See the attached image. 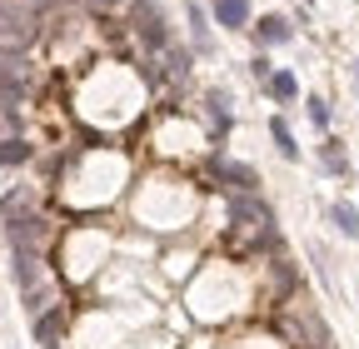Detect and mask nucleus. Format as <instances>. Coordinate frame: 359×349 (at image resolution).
<instances>
[{
	"label": "nucleus",
	"instance_id": "1",
	"mask_svg": "<svg viewBox=\"0 0 359 349\" xmlns=\"http://www.w3.org/2000/svg\"><path fill=\"white\" fill-rule=\"evenodd\" d=\"M130 30H135V40H140L150 55H160L175 40V30H170V20H165V11L155 6V0H135L130 6Z\"/></svg>",
	"mask_w": 359,
	"mask_h": 349
},
{
	"label": "nucleus",
	"instance_id": "2",
	"mask_svg": "<svg viewBox=\"0 0 359 349\" xmlns=\"http://www.w3.org/2000/svg\"><path fill=\"white\" fill-rule=\"evenodd\" d=\"M40 11L30 6V0H0V40H11V46H30V40L40 35Z\"/></svg>",
	"mask_w": 359,
	"mask_h": 349
},
{
	"label": "nucleus",
	"instance_id": "3",
	"mask_svg": "<svg viewBox=\"0 0 359 349\" xmlns=\"http://www.w3.org/2000/svg\"><path fill=\"white\" fill-rule=\"evenodd\" d=\"M6 225V245L11 249H25V254H45L50 245V220L35 210V214H20V220H0Z\"/></svg>",
	"mask_w": 359,
	"mask_h": 349
},
{
	"label": "nucleus",
	"instance_id": "4",
	"mask_svg": "<svg viewBox=\"0 0 359 349\" xmlns=\"http://www.w3.org/2000/svg\"><path fill=\"white\" fill-rule=\"evenodd\" d=\"M205 170H210V180H215V185H224L230 195H235V190H259V170H255V165H245V160L219 155V150L205 160Z\"/></svg>",
	"mask_w": 359,
	"mask_h": 349
},
{
	"label": "nucleus",
	"instance_id": "5",
	"mask_svg": "<svg viewBox=\"0 0 359 349\" xmlns=\"http://www.w3.org/2000/svg\"><path fill=\"white\" fill-rule=\"evenodd\" d=\"M250 35H255V46H259V50H280V46H290V40H294V20L269 11V15L250 20Z\"/></svg>",
	"mask_w": 359,
	"mask_h": 349
},
{
	"label": "nucleus",
	"instance_id": "6",
	"mask_svg": "<svg viewBox=\"0 0 359 349\" xmlns=\"http://www.w3.org/2000/svg\"><path fill=\"white\" fill-rule=\"evenodd\" d=\"M185 25H190V50L210 60L219 46H215V30H210V15H205L200 0H190V6H185Z\"/></svg>",
	"mask_w": 359,
	"mask_h": 349
},
{
	"label": "nucleus",
	"instance_id": "7",
	"mask_svg": "<svg viewBox=\"0 0 359 349\" xmlns=\"http://www.w3.org/2000/svg\"><path fill=\"white\" fill-rule=\"evenodd\" d=\"M205 120H210V135H230V125H235V110H230V90H219V85H210L205 90Z\"/></svg>",
	"mask_w": 359,
	"mask_h": 349
},
{
	"label": "nucleus",
	"instance_id": "8",
	"mask_svg": "<svg viewBox=\"0 0 359 349\" xmlns=\"http://www.w3.org/2000/svg\"><path fill=\"white\" fill-rule=\"evenodd\" d=\"M11 275H15L20 294L40 289V285H45V254H25V249H11Z\"/></svg>",
	"mask_w": 359,
	"mask_h": 349
},
{
	"label": "nucleus",
	"instance_id": "9",
	"mask_svg": "<svg viewBox=\"0 0 359 349\" xmlns=\"http://www.w3.org/2000/svg\"><path fill=\"white\" fill-rule=\"evenodd\" d=\"M210 15H215V25H224V30H250V20H255L250 0H210Z\"/></svg>",
	"mask_w": 359,
	"mask_h": 349
},
{
	"label": "nucleus",
	"instance_id": "10",
	"mask_svg": "<svg viewBox=\"0 0 359 349\" xmlns=\"http://www.w3.org/2000/svg\"><path fill=\"white\" fill-rule=\"evenodd\" d=\"M320 170L330 174V180H349V150H344V140H334V135H325L320 140Z\"/></svg>",
	"mask_w": 359,
	"mask_h": 349
},
{
	"label": "nucleus",
	"instance_id": "11",
	"mask_svg": "<svg viewBox=\"0 0 359 349\" xmlns=\"http://www.w3.org/2000/svg\"><path fill=\"white\" fill-rule=\"evenodd\" d=\"M40 210V190L35 185H15L6 200H0V220H20V214H35Z\"/></svg>",
	"mask_w": 359,
	"mask_h": 349
},
{
	"label": "nucleus",
	"instance_id": "12",
	"mask_svg": "<svg viewBox=\"0 0 359 349\" xmlns=\"http://www.w3.org/2000/svg\"><path fill=\"white\" fill-rule=\"evenodd\" d=\"M269 140H275V150H280L290 165H299V160H304V150H299V140H294V130L285 125V115H269Z\"/></svg>",
	"mask_w": 359,
	"mask_h": 349
},
{
	"label": "nucleus",
	"instance_id": "13",
	"mask_svg": "<svg viewBox=\"0 0 359 349\" xmlns=\"http://www.w3.org/2000/svg\"><path fill=\"white\" fill-rule=\"evenodd\" d=\"M264 95L275 100V105H294L299 100V80H294V70H275L264 80Z\"/></svg>",
	"mask_w": 359,
	"mask_h": 349
},
{
	"label": "nucleus",
	"instance_id": "14",
	"mask_svg": "<svg viewBox=\"0 0 359 349\" xmlns=\"http://www.w3.org/2000/svg\"><path fill=\"white\" fill-rule=\"evenodd\" d=\"M35 155V145L25 140V135H0V170H15V165H25Z\"/></svg>",
	"mask_w": 359,
	"mask_h": 349
},
{
	"label": "nucleus",
	"instance_id": "15",
	"mask_svg": "<svg viewBox=\"0 0 359 349\" xmlns=\"http://www.w3.org/2000/svg\"><path fill=\"white\" fill-rule=\"evenodd\" d=\"M325 214H330V225H334V230H339L344 240H359V210H354L349 200H334V205H330Z\"/></svg>",
	"mask_w": 359,
	"mask_h": 349
},
{
	"label": "nucleus",
	"instance_id": "16",
	"mask_svg": "<svg viewBox=\"0 0 359 349\" xmlns=\"http://www.w3.org/2000/svg\"><path fill=\"white\" fill-rule=\"evenodd\" d=\"M304 115H309V125L325 135V130H330V120H334V105H330L325 95H309V100H304Z\"/></svg>",
	"mask_w": 359,
	"mask_h": 349
},
{
	"label": "nucleus",
	"instance_id": "17",
	"mask_svg": "<svg viewBox=\"0 0 359 349\" xmlns=\"http://www.w3.org/2000/svg\"><path fill=\"white\" fill-rule=\"evenodd\" d=\"M250 75H255V80H259V85H264V80H269V75H275V65H269V55H264V50H259V55H255V60H250Z\"/></svg>",
	"mask_w": 359,
	"mask_h": 349
},
{
	"label": "nucleus",
	"instance_id": "18",
	"mask_svg": "<svg viewBox=\"0 0 359 349\" xmlns=\"http://www.w3.org/2000/svg\"><path fill=\"white\" fill-rule=\"evenodd\" d=\"M85 6H90V11H100V15H105V11H115V6H120V0H85Z\"/></svg>",
	"mask_w": 359,
	"mask_h": 349
},
{
	"label": "nucleus",
	"instance_id": "19",
	"mask_svg": "<svg viewBox=\"0 0 359 349\" xmlns=\"http://www.w3.org/2000/svg\"><path fill=\"white\" fill-rule=\"evenodd\" d=\"M50 6H75V0H50Z\"/></svg>",
	"mask_w": 359,
	"mask_h": 349
},
{
	"label": "nucleus",
	"instance_id": "20",
	"mask_svg": "<svg viewBox=\"0 0 359 349\" xmlns=\"http://www.w3.org/2000/svg\"><path fill=\"white\" fill-rule=\"evenodd\" d=\"M354 85H359V60H354Z\"/></svg>",
	"mask_w": 359,
	"mask_h": 349
}]
</instances>
